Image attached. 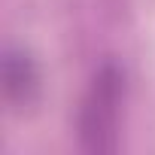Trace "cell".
<instances>
[{
    "instance_id": "1",
    "label": "cell",
    "mask_w": 155,
    "mask_h": 155,
    "mask_svg": "<svg viewBox=\"0 0 155 155\" xmlns=\"http://www.w3.org/2000/svg\"><path fill=\"white\" fill-rule=\"evenodd\" d=\"M125 104V76L107 61L88 82L79 107V140L88 152H113L119 143V122Z\"/></svg>"
},
{
    "instance_id": "2",
    "label": "cell",
    "mask_w": 155,
    "mask_h": 155,
    "mask_svg": "<svg viewBox=\"0 0 155 155\" xmlns=\"http://www.w3.org/2000/svg\"><path fill=\"white\" fill-rule=\"evenodd\" d=\"M37 85H40V73H37L34 61L25 52L9 49L6 58H3V91H6V101L12 107H25V104L34 101Z\"/></svg>"
}]
</instances>
